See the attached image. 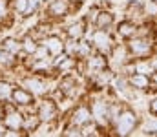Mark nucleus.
<instances>
[{"label": "nucleus", "mask_w": 157, "mask_h": 137, "mask_svg": "<svg viewBox=\"0 0 157 137\" xmlns=\"http://www.w3.org/2000/svg\"><path fill=\"white\" fill-rule=\"evenodd\" d=\"M135 123H137L135 113H132V112H124V113L117 119V134L119 135H128V134L133 130Z\"/></svg>", "instance_id": "obj_1"}, {"label": "nucleus", "mask_w": 157, "mask_h": 137, "mask_svg": "<svg viewBox=\"0 0 157 137\" xmlns=\"http://www.w3.org/2000/svg\"><path fill=\"white\" fill-rule=\"evenodd\" d=\"M55 115H57V106H55V102H53V101H44L42 106H40V110H39L40 121H51Z\"/></svg>", "instance_id": "obj_2"}, {"label": "nucleus", "mask_w": 157, "mask_h": 137, "mask_svg": "<svg viewBox=\"0 0 157 137\" xmlns=\"http://www.w3.org/2000/svg\"><path fill=\"white\" fill-rule=\"evenodd\" d=\"M93 44L97 46L101 51L108 53V51H110V44H112V40H110V37H108L104 31H97V33L93 35Z\"/></svg>", "instance_id": "obj_3"}, {"label": "nucleus", "mask_w": 157, "mask_h": 137, "mask_svg": "<svg viewBox=\"0 0 157 137\" xmlns=\"http://www.w3.org/2000/svg\"><path fill=\"white\" fill-rule=\"evenodd\" d=\"M130 49H132L133 55H146L150 51V44L144 39H133L130 42Z\"/></svg>", "instance_id": "obj_4"}, {"label": "nucleus", "mask_w": 157, "mask_h": 137, "mask_svg": "<svg viewBox=\"0 0 157 137\" xmlns=\"http://www.w3.org/2000/svg\"><path fill=\"white\" fill-rule=\"evenodd\" d=\"M46 49H48L49 53H53V55H59V53L64 49V44L60 42L59 37H49V39L46 40Z\"/></svg>", "instance_id": "obj_5"}, {"label": "nucleus", "mask_w": 157, "mask_h": 137, "mask_svg": "<svg viewBox=\"0 0 157 137\" xmlns=\"http://www.w3.org/2000/svg\"><path fill=\"white\" fill-rule=\"evenodd\" d=\"M4 121H6V124H7L11 130H18V128L22 126V117H20V113H17V112H9Z\"/></svg>", "instance_id": "obj_6"}, {"label": "nucleus", "mask_w": 157, "mask_h": 137, "mask_svg": "<svg viewBox=\"0 0 157 137\" xmlns=\"http://www.w3.org/2000/svg\"><path fill=\"white\" fill-rule=\"evenodd\" d=\"M68 9H70L68 0H55V2L49 6L51 15H66V13H68Z\"/></svg>", "instance_id": "obj_7"}, {"label": "nucleus", "mask_w": 157, "mask_h": 137, "mask_svg": "<svg viewBox=\"0 0 157 137\" xmlns=\"http://www.w3.org/2000/svg\"><path fill=\"white\" fill-rule=\"evenodd\" d=\"M88 121H90V110L84 108V106L77 108L75 113H73V124H84Z\"/></svg>", "instance_id": "obj_8"}, {"label": "nucleus", "mask_w": 157, "mask_h": 137, "mask_svg": "<svg viewBox=\"0 0 157 137\" xmlns=\"http://www.w3.org/2000/svg\"><path fill=\"white\" fill-rule=\"evenodd\" d=\"M112 24H113V15H112V13H108V11L99 13V17H97V26H99L101 29H106V28H110Z\"/></svg>", "instance_id": "obj_9"}, {"label": "nucleus", "mask_w": 157, "mask_h": 137, "mask_svg": "<svg viewBox=\"0 0 157 137\" xmlns=\"http://www.w3.org/2000/svg\"><path fill=\"white\" fill-rule=\"evenodd\" d=\"M130 82H132L135 88H141V90H144V88H148V82H150V79H148L146 75H143V73H137V75H133V77L130 79Z\"/></svg>", "instance_id": "obj_10"}, {"label": "nucleus", "mask_w": 157, "mask_h": 137, "mask_svg": "<svg viewBox=\"0 0 157 137\" xmlns=\"http://www.w3.org/2000/svg\"><path fill=\"white\" fill-rule=\"evenodd\" d=\"M13 99H15V102H18V104H29V102H31V95L26 90H15L13 91Z\"/></svg>", "instance_id": "obj_11"}, {"label": "nucleus", "mask_w": 157, "mask_h": 137, "mask_svg": "<svg viewBox=\"0 0 157 137\" xmlns=\"http://www.w3.org/2000/svg\"><path fill=\"white\" fill-rule=\"evenodd\" d=\"M2 48H4L6 51H9V53H17V51L20 49V42H17L15 39H6V40L2 42Z\"/></svg>", "instance_id": "obj_12"}, {"label": "nucleus", "mask_w": 157, "mask_h": 137, "mask_svg": "<svg viewBox=\"0 0 157 137\" xmlns=\"http://www.w3.org/2000/svg\"><path fill=\"white\" fill-rule=\"evenodd\" d=\"M119 33H121L122 37H132V35L135 33V26H133L132 22H122V24L119 26Z\"/></svg>", "instance_id": "obj_13"}, {"label": "nucleus", "mask_w": 157, "mask_h": 137, "mask_svg": "<svg viewBox=\"0 0 157 137\" xmlns=\"http://www.w3.org/2000/svg\"><path fill=\"white\" fill-rule=\"evenodd\" d=\"M82 28H84V26H82V22H77V24L70 26V29H68L70 37H71V39H78V37L84 33V29H82Z\"/></svg>", "instance_id": "obj_14"}, {"label": "nucleus", "mask_w": 157, "mask_h": 137, "mask_svg": "<svg viewBox=\"0 0 157 137\" xmlns=\"http://www.w3.org/2000/svg\"><path fill=\"white\" fill-rule=\"evenodd\" d=\"M26 86H29L31 91H35V93H42L44 91V84L40 81H37V79H28L26 81Z\"/></svg>", "instance_id": "obj_15"}, {"label": "nucleus", "mask_w": 157, "mask_h": 137, "mask_svg": "<svg viewBox=\"0 0 157 137\" xmlns=\"http://www.w3.org/2000/svg\"><path fill=\"white\" fill-rule=\"evenodd\" d=\"M93 113H95L97 119H104L106 117V104L104 102H97L93 106Z\"/></svg>", "instance_id": "obj_16"}, {"label": "nucleus", "mask_w": 157, "mask_h": 137, "mask_svg": "<svg viewBox=\"0 0 157 137\" xmlns=\"http://www.w3.org/2000/svg\"><path fill=\"white\" fill-rule=\"evenodd\" d=\"M22 48H24L28 53H35V51L39 49V46L35 44V40H33V39H29V37H28V39L22 42Z\"/></svg>", "instance_id": "obj_17"}, {"label": "nucleus", "mask_w": 157, "mask_h": 137, "mask_svg": "<svg viewBox=\"0 0 157 137\" xmlns=\"http://www.w3.org/2000/svg\"><path fill=\"white\" fill-rule=\"evenodd\" d=\"M15 7L18 13H28V7H29V0H17L15 2Z\"/></svg>", "instance_id": "obj_18"}, {"label": "nucleus", "mask_w": 157, "mask_h": 137, "mask_svg": "<svg viewBox=\"0 0 157 137\" xmlns=\"http://www.w3.org/2000/svg\"><path fill=\"white\" fill-rule=\"evenodd\" d=\"M9 93H11L9 84H7V82H0V99H6Z\"/></svg>", "instance_id": "obj_19"}, {"label": "nucleus", "mask_w": 157, "mask_h": 137, "mask_svg": "<svg viewBox=\"0 0 157 137\" xmlns=\"http://www.w3.org/2000/svg\"><path fill=\"white\" fill-rule=\"evenodd\" d=\"M102 66H104V59H101V57L90 59V68H102Z\"/></svg>", "instance_id": "obj_20"}, {"label": "nucleus", "mask_w": 157, "mask_h": 137, "mask_svg": "<svg viewBox=\"0 0 157 137\" xmlns=\"http://www.w3.org/2000/svg\"><path fill=\"white\" fill-rule=\"evenodd\" d=\"M110 77H112V75H110V71H101L99 81H101V82H108V81H110Z\"/></svg>", "instance_id": "obj_21"}, {"label": "nucleus", "mask_w": 157, "mask_h": 137, "mask_svg": "<svg viewBox=\"0 0 157 137\" xmlns=\"http://www.w3.org/2000/svg\"><path fill=\"white\" fill-rule=\"evenodd\" d=\"M7 62H9V57H7V53L0 49V64H7Z\"/></svg>", "instance_id": "obj_22"}, {"label": "nucleus", "mask_w": 157, "mask_h": 137, "mask_svg": "<svg viewBox=\"0 0 157 137\" xmlns=\"http://www.w3.org/2000/svg\"><path fill=\"white\" fill-rule=\"evenodd\" d=\"M150 110H152V113H157V99L150 104Z\"/></svg>", "instance_id": "obj_23"}, {"label": "nucleus", "mask_w": 157, "mask_h": 137, "mask_svg": "<svg viewBox=\"0 0 157 137\" xmlns=\"http://www.w3.org/2000/svg\"><path fill=\"white\" fill-rule=\"evenodd\" d=\"M146 9H150L152 13H157V6H155V4H154V2H152V4H150V6H148Z\"/></svg>", "instance_id": "obj_24"}, {"label": "nucleus", "mask_w": 157, "mask_h": 137, "mask_svg": "<svg viewBox=\"0 0 157 137\" xmlns=\"http://www.w3.org/2000/svg\"><path fill=\"white\" fill-rule=\"evenodd\" d=\"M0 15H4V2L0 0Z\"/></svg>", "instance_id": "obj_25"}, {"label": "nucleus", "mask_w": 157, "mask_h": 137, "mask_svg": "<svg viewBox=\"0 0 157 137\" xmlns=\"http://www.w3.org/2000/svg\"><path fill=\"white\" fill-rule=\"evenodd\" d=\"M152 81H154V84L157 86V73H154V75H152Z\"/></svg>", "instance_id": "obj_26"}]
</instances>
